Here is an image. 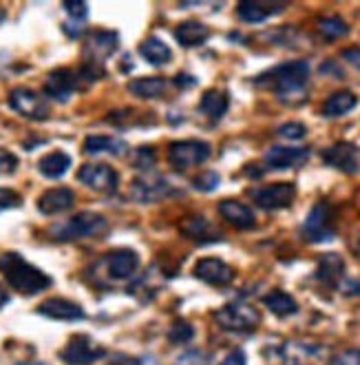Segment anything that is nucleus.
Wrapping results in <instances>:
<instances>
[{
    "label": "nucleus",
    "mask_w": 360,
    "mask_h": 365,
    "mask_svg": "<svg viewBox=\"0 0 360 365\" xmlns=\"http://www.w3.org/2000/svg\"><path fill=\"white\" fill-rule=\"evenodd\" d=\"M0 272L7 279V284L20 294H38L51 286V277L45 274L33 264L25 262L16 252L0 255Z\"/></svg>",
    "instance_id": "1"
},
{
    "label": "nucleus",
    "mask_w": 360,
    "mask_h": 365,
    "mask_svg": "<svg viewBox=\"0 0 360 365\" xmlns=\"http://www.w3.org/2000/svg\"><path fill=\"white\" fill-rule=\"evenodd\" d=\"M307 80H309V64L303 62V60L285 62V64H281V67L272 69L265 76L257 78L259 84H265V87L274 89L281 96H290V93L303 91Z\"/></svg>",
    "instance_id": "2"
},
{
    "label": "nucleus",
    "mask_w": 360,
    "mask_h": 365,
    "mask_svg": "<svg viewBox=\"0 0 360 365\" xmlns=\"http://www.w3.org/2000/svg\"><path fill=\"white\" fill-rule=\"evenodd\" d=\"M109 230V222L97 212H80L73 215L71 220L51 226L49 235L58 242H73V240H84V237H97Z\"/></svg>",
    "instance_id": "3"
},
{
    "label": "nucleus",
    "mask_w": 360,
    "mask_h": 365,
    "mask_svg": "<svg viewBox=\"0 0 360 365\" xmlns=\"http://www.w3.org/2000/svg\"><path fill=\"white\" fill-rule=\"evenodd\" d=\"M215 319H217V324L228 332H252L259 326L261 314L250 304L235 302V304H228L221 310H217Z\"/></svg>",
    "instance_id": "4"
},
{
    "label": "nucleus",
    "mask_w": 360,
    "mask_h": 365,
    "mask_svg": "<svg viewBox=\"0 0 360 365\" xmlns=\"http://www.w3.org/2000/svg\"><path fill=\"white\" fill-rule=\"evenodd\" d=\"M210 146L199 140H186V142H175L168 148V160L177 168H193L203 164L210 158Z\"/></svg>",
    "instance_id": "5"
},
{
    "label": "nucleus",
    "mask_w": 360,
    "mask_h": 365,
    "mask_svg": "<svg viewBox=\"0 0 360 365\" xmlns=\"http://www.w3.org/2000/svg\"><path fill=\"white\" fill-rule=\"evenodd\" d=\"M9 104L11 109L20 115H25L29 120H45L49 118V104L42 100L40 93L27 89V87H18L9 93Z\"/></svg>",
    "instance_id": "6"
},
{
    "label": "nucleus",
    "mask_w": 360,
    "mask_h": 365,
    "mask_svg": "<svg viewBox=\"0 0 360 365\" xmlns=\"http://www.w3.org/2000/svg\"><path fill=\"white\" fill-rule=\"evenodd\" d=\"M78 180L97 192H113L117 188V170L109 164L93 162V164H84L78 170Z\"/></svg>",
    "instance_id": "7"
},
{
    "label": "nucleus",
    "mask_w": 360,
    "mask_h": 365,
    "mask_svg": "<svg viewBox=\"0 0 360 365\" xmlns=\"http://www.w3.org/2000/svg\"><path fill=\"white\" fill-rule=\"evenodd\" d=\"M60 356L69 365H91L104 356V348L95 346L87 334H75L67 346L62 348Z\"/></svg>",
    "instance_id": "8"
},
{
    "label": "nucleus",
    "mask_w": 360,
    "mask_h": 365,
    "mask_svg": "<svg viewBox=\"0 0 360 365\" xmlns=\"http://www.w3.org/2000/svg\"><path fill=\"white\" fill-rule=\"evenodd\" d=\"M252 197L263 210H279V208H287L294 202L296 188L292 184H270V186L254 190Z\"/></svg>",
    "instance_id": "9"
},
{
    "label": "nucleus",
    "mask_w": 360,
    "mask_h": 365,
    "mask_svg": "<svg viewBox=\"0 0 360 365\" xmlns=\"http://www.w3.org/2000/svg\"><path fill=\"white\" fill-rule=\"evenodd\" d=\"M173 192H175L173 184L168 182L166 178H162V175L139 178V180L133 182V197L137 202H144V204L166 200V197H171Z\"/></svg>",
    "instance_id": "10"
},
{
    "label": "nucleus",
    "mask_w": 360,
    "mask_h": 365,
    "mask_svg": "<svg viewBox=\"0 0 360 365\" xmlns=\"http://www.w3.org/2000/svg\"><path fill=\"white\" fill-rule=\"evenodd\" d=\"M120 45V38L115 31H93L89 34L87 42H84V53H87L89 58V64H97L100 67V62H104L107 58L113 56V51L117 49Z\"/></svg>",
    "instance_id": "11"
},
{
    "label": "nucleus",
    "mask_w": 360,
    "mask_h": 365,
    "mask_svg": "<svg viewBox=\"0 0 360 365\" xmlns=\"http://www.w3.org/2000/svg\"><path fill=\"white\" fill-rule=\"evenodd\" d=\"M195 277L210 286H228L232 279H235V270H232L226 262L217 259V257H206V259L197 262Z\"/></svg>",
    "instance_id": "12"
},
{
    "label": "nucleus",
    "mask_w": 360,
    "mask_h": 365,
    "mask_svg": "<svg viewBox=\"0 0 360 365\" xmlns=\"http://www.w3.org/2000/svg\"><path fill=\"white\" fill-rule=\"evenodd\" d=\"M329 220H332V208L329 204L321 202L316 204L309 212V217L303 226V235L309 242H323L327 237H332V228H329Z\"/></svg>",
    "instance_id": "13"
},
{
    "label": "nucleus",
    "mask_w": 360,
    "mask_h": 365,
    "mask_svg": "<svg viewBox=\"0 0 360 365\" xmlns=\"http://www.w3.org/2000/svg\"><path fill=\"white\" fill-rule=\"evenodd\" d=\"M78 89V78L69 69H55L45 80V91L58 102H67Z\"/></svg>",
    "instance_id": "14"
},
{
    "label": "nucleus",
    "mask_w": 360,
    "mask_h": 365,
    "mask_svg": "<svg viewBox=\"0 0 360 365\" xmlns=\"http://www.w3.org/2000/svg\"><path fill=\"white\" fill-rule=\"evenodd\" d=\"M309 158V148L301 146H272L265 153V164L272 168H292Z\"/></svg>",
    "instance_id": "15"
},
{
    "label": "nucleus",
    "mask_w": 360,
    "mask_h": 365,
    "mask_svg": "<svg viewBox=\"0 0 360 365\" xmlns=\"http://www.w3.org/2000/svg\"><path fill=\"white\" fill-rule=\"evenodd\" d=\"M104 262H107V270H109V274L113 279H129L139 268V257H137V252L135 250H129V248L109 252Z\"/></svg>",
    "instance_id": "16"
},
{
    "label": "nucleus",
    "mask_w": 360,
    "mask_h": 365,
    "mask_svg": "<svg viewBox=\"0 0 360 365\" xmlns=\"http://www.w3.org/2000/svg\"><path fill=\"white\" fill-rule=\"evenodd\" d=\"M38 314L53 319V321H82L84 310L69 302V299H47L38 306Z\"/></svg>",
    "instance_id": "17"
},
{
    "label": "nucleus",
    "mask_w": 360,
    "mask_h": 365,
    "mask_svg": "<svg viewBox=\"0 0 360 365\" xmlns=\"http://www.w3.org/2000/svg\"><path fill=\"white\" fill-rule=\"evenodd\" d=\"M358 148L349 142H338L334 146H329L323 153L325 162L338 170H345V173H354L358 170Z\"/></svg>",
    "instance_id": "18"
},
{
    "label": "nucleus",
    "mask_w": 360,
    "mask_h": 365,
    "mask_svg": "<svg viewBox=\"0 0 360 365\" xmlns=\"http://www.w3.org/2000/svg\"><path fill=\"white\" fill-rule=\"evenodd\" d=\"M75 195L73 190L67 186H60V188H51L47 190L45 195L38 200V210L42 215H58V212H65L73 206Z\"/></svg>",
    "instance_id": "19"
},
{
    "label": "nucleus",
    "mask_w": 360,
    "mask_h": 365,
    "mask_svg": "<svg viewBox=\"0 0 360 365\" xmlns=\"http://www.w3.org/2000/svg\"><path fill=\"white\" fill-rule=\"evenodd\" d=\"M219 212H221V217L226 222H230L232 226H237L241 230L243 228H252L254 224H257V217H254V212L245 204H241L237 200H226V202H221L219 204Z\"/></svg>",
    "instance_id": "20"
},
{
    "label": "nucleus",
    "mask_w": 360,
    "mask_h": 365,
    "mask_svg": "<svg viewBox=\"0 0 360 365\" xmlns=\"http://www.w3.org/2000/svg\"><path fill=\"white\" fill-rule=\"evenodd\" d=\"M168 87H171V84L164 78H137L129 82V91L144 100H155V98L166 96Z\"/></svg>",
    "instance_id": "21"
},
{
    "label": "nucleus",
    "mask_w": 360,
    "mask_h": 365,
    "mask_svg": "<svg viewBox=\"0 0 360 365\" xmlns=\"http://www.w3.org/2000/svg\"><path fill=\"white\" fill-rule=\"evenodd\" d=\"M210 36V29L197 20H188V23H181L177 29H175V38L181 47H199L208 40Z\"/></svg>",
    "instance_id": "22"
},
{
    "label": "nucleus",
    "mask_w": 360,
    "mask_h": 365,
    "mask_svg": "<svg viewBox=\"0 0 360 365\" xmlns=\"http://www.w3.org/2000/svg\"><path fill=\"white\" fill-rule=\"evenodd\" d=\"M281 9V5H268V3H257V0H245L237 7V16L248 25H257L263 23L265 18H270L272 14H277Z\"/></svg>",
    "instance_id": "23"
},
{
    "label": "nucleus",
    "mask_w": 360,
    "mask_h": 365,
    "mask_svg": "<svg viewBox=\"0 0 360 365\" xmlns=\"http://www.w3.org/2000/svg\"><path fill=\"white\" fill-rule=\"evenodd\" d=\"M84 151L87 153H113L122 155L126 153V142L111 138V135H89L84 140Z\"/></svg>",
    "instance_id": "24"
},
{
    "label": "nucleus",
    "mask_w": 360,
    "mask_h": 365,
    "mask_svg": "<svg viewBox=\"0 0 360 365\" xmlns=\"http://www.w3.org/2000/svg\"><path fill=\"white\" fill-rule=\"evenodd\" d=\"M345 272V264L338 255H323L319 262V270H316V277L321 279L327 286H336L341 282V277Z\"/></svg>",
    "instance_id": "25"
},
{
    "label": "nucleus",
    "mask_w": 360,
    "mask_h": 365,
    "mask_svg": "<svg viewBox=\"0 0 360 365\" xmlns=\"http://www.w3.org/2000/svg\"><path fill=\"white\" fill-rule=\"evenodd\" d=\"M69 166H71V158L67 153H62V151H53V153L45 155V158L40 160V164H38L40 173L45 175V178H49V180L62 178L69 170Z\"/></svg>",
    "instance_id": "26"
},
{
    "label": "nucleus",
    "mask_w": 360,
    "mask_h": 365,
    "mask_svg": "<svg viewBox=\"0 0 360 365\" xmlns=\"http://www.w3.org/2000/svg\"><path fill=\"white\" fill-rule=\"evenodd\" d=\"M139 53L146 62L155 64V67H162V64H168L173 58L171 49L166 47V42H162L159 38H148L139 45Z\"/></svg>",
    "instance_id": "27"
},
{
    "label": "nucleus",
    "mask_w": 360,
    "mask_h": 365,
    "mask_svg": "<svg viewBox=\"0 0 360 365\" xmlns=\"http://www.w3.org/2000/svg\"><path fill=\"white\" fill-rule=\"evenodd\" d=\"M358 98L351 93V91H338L334 96H329L323 104V113L327 118H341V115H347L354 106H356Z\"/></svg>",
    "instance_id": "28"
},
{
    "label": "nucleus",
    "mask_w": 360,
    "mask_h": 365,
    "mask_svg": "<svg viewBox=\"0 0 360 365\" xmlns=\"http://www.w3.org/2000/svg\"><path fill=\"white\" fill-rule=\"evenodd\" d=\"M263 302L270 308V312H274L277 317H290V314H294L296 310H299V306H296V302H294V297H290L283 290L268 292Z\"/></svg>",
    "instance_id": "29"
},
{
    "label": "nucleus",
    "mask_w": 360,
    "mask_h": 365,
    "mask_svg": "<svg viewBox=\"0 0 360 365\" xmlns=\"http://www.w3.org/2000/svg\"><path fill=\"white\" fill-rule=\"evenodd\" d=\"M201 111L213 118V120H219L226 111H228V96L219 89H210L203 93L201 98Z\"/></svg>",
    "instance_id": "30"
},
{
    "label": "nucleus",
    "mask_w": 360,
    "mask_h": 365,
    "mask_svg": "<svg viewBox=\"0 0 360 365\" xmlns=\"http://www.w3.org/2000/svg\"><path fill=\"white\" fill-rule=\"evenodd\" d=\"M184 235L199 242H210V240H217L219 235L215 232V228L210 226V222H206L203 217H193L184 224Z\"/></svg>",
    "instance_id": "31"
},
{
    "label": "nucleus",
    "mask_w": 360,
    "mask_h": 365,
    "mask_svg": "<svg viewBox=\"0 0 360 365\" xmlns=\"http://www.w3.org/2000/svg\"><path fill=\"white\" fill-rule=\"evenodd\" d=\"M319 31H321V36H323L325 40H338V38L347 36L349 25L345 23L343 18L329 16V18H321V20H319Z\"/></svg>",
    "instance_id": "32"
},
{
    "label": "nucleus",
    "mask_w": 360,
    "mask_h": 365,
    "mask_svg": "<svg viewBox=\"0 0 360 365\" xmlns=\"http://www.w3.org/2000/svg\"><path fill=\"white\" fill-rule=\"evenodd\" d=\"M319 346H309V343H287L283 348V359L294 361V359H307V356H319Z\"/></svg>",
    "instance_id": "33"
},
{
    "label": "nucleus",
    "mask_w": 360,
    "mask_h": 365,
    "mask_svg": "<svg viewBox=\"0 0 360 365\" xmlns=\"http://www.w3.org/2000/svg\"><path fill=\"white\" fill-rule=\"evenodd\" d=\"M195 334V328L188 324V321H175V324L171 326V330H168V339H171V343H188L190 339H193Z\"/></svg>",
    "instance_id": "34"
},
{
    "label": "nucleus",
    "mask_w": 360,
    "mask_h": 365,
    "mask_svg": "<svg viewBox=\"0 0 360 365\" xmlns=\"http://www.w3.org/2000/svg\"><path fill=\"white\" fill-rule=\"evenodd\" d=\"M175 365H210V354L203 350H188L175 361Z\"/></svg>",
    "instance_id": "35"
},
{
    "label": "nucleus",
    "mask_w": 360,
    "mask_h": 365,
    "mask_svg": "<svg viewBox=\"0 0 360 365\" xmlns=\"http://www.w3.org/2000/svg\"><path fill=\"white\" fill-rule=\"evenodd\" d=\"M305 133H307V128L301 122H287V124L279 126V135L285 140H301V138H305Z\"/></svg>",
    "instance_id": "36"
},
{
    "label": "nucleus",
    "mask_w": 360,
    "mask_h": 365,
    "mask_svg": "<svg viewBox=\"0 0 360 365\" xmlns=\"http://www.w3.org/2000/svg\"><path fill=\"white\" fill-rule=\"evenodd\" d=\"M16 168H18V158L14 153L0 148V175H9Z\"/></svg>",
    "instance_id": "37"
},
{
    "label": "nucleus",
    "mask_w": 360,
    "mask_h": 365,
    "mask_svg": "<svg viewBox=\"0 0 360 365\" xmlns=\"http://www.w3.org/2000/svg\"><path fill=\"white\" fill-rule=\"evenodd\" d=\"M65 9H67V14L71 16V20H75V23H84V18H87V14H89V7L84 5V3H65Z\"/></svg>",
    "instance_id": "38"
},
{
    "label": "nucleus",
    "mask_w": 360,
    "mask_h": 365,
    "mask_svg": "<svg viewBox=\"0 0 360 365\" xmlns=\"http://www.w3.org/2000/svg\"><path fill=\"white\" fill-rule=\"evenodd\" d=\"M193 184H195L199 190H213V188H217V184H219V175H217V173H201V175H197V178L193 180Z\"/></svg>",
    "instance_id": "39"
},
{
    "label": "nucleus",
    "mask_w": 360,
    "mask_h": 365,
    "mask_svg": "<svg viewBox=\"0 0 360 365\" xmlns=\"http://www.w3.org/2000/svg\"><path fill=\"white\" fill-rule=\"evenodd\" d=\"M329 365H360V350H347L332 359Z\"/></svg>",
    "instance_id": "40"
},
{
    "label": "nucleus",
    "mask_w": 360,
    "mask_h": 365,
    "mask_svg": "<svg viewBox=\"0 0 360 365\" xmlns=\"http://www.w3.org/2000/svg\"><path fill=\"white\" fill-rule=\"evenodd\" d=\"M14 206H20L18 192H14V190H9V188H0V210L14 208Z\"/></svg>",
    "instance_id": "41"
},
{
    "label": "nucleus",
    "mask_w": 360,
    "mask_h": 365,
    "mask_svg": "<svg viewBox=\"0 0 360 365\" xmlns=\"http://www.w3.org/2000/svg\"><path fill=\"white\" fill-rule=\"evenodd\" d=\"M137 162H135V166H139V168H148V166H153L155 164V153L153 151H148V148H142V151L137 153Z\"/></svg>",
    "instance_id": "42"
},
{
    "label": "nucleus",
    "mask_w": 360,
    "mask_h": 365,
    "mask_svg": "<svg viewBox=\"0 0 360 365\" xmlns=\"http://www.w3.org/2000/svg\"><path fill=\"white\" fill-rule=\"evenodd\" d=\"M221 365H248V361H245V354L241 350H235L221 361Z\"/></svg>",
    "instance_id": "43"
},
{
    "label": "nucleus",
    "mask_w": 360,
    "mask_h": 365,
    "mask_svg": "<svg viewBox=\"0 0 360 365\" xmlns=\"http://www.w3.org/2000/svg\"><path fill=\"white\" fill-rule=\"evenodd\" d=\"M343 58L351 64V67H356V69L360 71V47L345 49V51H343Z\"/></svg>",
    "instance_id": "44"
},
{
    "label": "nucleus",
    "mask_w": 360,
    "mask_h": 365,
    "mask_svg": "<svg viewBox=\"0 0 360 365\" xmlns=\"http://www.w3.org/2000/svg\"><path fill=\"white\" fill-rule=\"evenodd\" d=\"M9 302V294H7V290L0 286V306H5Z\"/></svg>",
    "instance_id": "45"
},
{
    "label": "nucleus",
    "mask_w": 360,
    "mask_h": 365,
    "mask_svg": "<svg viewBox=\"0 0 360 365\" xmlns=\"http://www.w3.org/2000/svg\"><path fill=\"white\" fill-rule=\"evenodd\" d=\"M20 365H47V363H40V361H31V363H20Z\"/></svg>",
    "instance_id": "46"
},
{
    "label": "nucleus",
    "mask_w": 360,
    "mask_h": 365,
    "mask_svg": "<svg viewBox=\"0 0 360 365\" xmlns=\"http://www.w3.org/2000/svg\"><path fill=\"white\" fill-rule=\"evenodd\" d=\"M358 294H360V282H358Z\"/></svg>",
    "instance_id": "47"
}]
</instances>
